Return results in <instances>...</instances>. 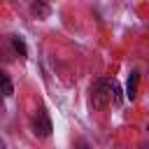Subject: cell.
I'll list each match as a JSON object with an SVG mask.
<instances>
[{"label": "cell", "instance_id": "obj_1", "mask_svg": "<svg viewBox=\"0 0 149 149\" xmlns=\"http://www.w3.org/2000/svg\"><path fill=\"white\" fill-rule=\"evenodd\" d=\"M109 100H114L116 105L121 102V91H119L116 81H112V79H98L91 86V105L95 109H102V107H107Z\"/></svg>", "mask_w": 149, "mask_h": 149}, {"label": "cell", "instance_id": "obj_2", "mask_svg": "<svg viewBox=\"0 0 149 149\" xmlns=\"http://www.w3.org/2000/svg\"><path fill=\"white\" fill-rule=\"evenodd\" d=\"M33 133L37 137H49L51 135V119H49L44 107H40L35 112V116H33Z\"/></svg>", "mask_w": 149, "mask_h": 149}, {"label": "cell", "instance_id": "obj_3", "mask_svg": "<svg viewBox=\"0 0 149 149\" xmlns=\"http://www.w3.org/2000/svg\"><path fill=\"white\" fill-rule=\"evenodd\" d=\"M9 44H12L14 54H19L21 58H26V56H28V49H26V42H23V37H21V35H12V37H9Z\"/></svg>", "mask_w": 149, "mask_h": 149}, {"label": "cell", "instance_id": "obj_4", "mask_svg": "<svg viewBox=\"0 0 149 149\" xmlns=\"http://www.w3.org/2000/svg\"><path fill=\"white\" fill-rule=\"evenodd\" d=\"M14 93V84H12V79H9V74L5 72V70H0V95H12Z\"/></svg>", "mask_w": 149, "mask_h": 149}, {"label": "cell", "instance_id": "obj_5", "mask_svg": "<svg viewBox=\"0 0 149 149\" xmlns=\"http://www.w3.org/2000/svg\"><path fill=\"white\" fill-rule=\"evenodd\" d=\"M137 81H140V72H130V77H128V84H126V95L133 100L135 95H137Z\"/></svg>", "mask_w": 149, "mask_h": 149}, {"label": "cell", "instance_id": "obj_6", "mask_svg": "<svg viewBox=\"0 0 149 149\" xmlns=\"http://www.w3.org/2000/svg\"><path fill=\"white\" fill-rule=\"evenodd\" d=\"M30 12H33L37 19H47L51 9H49V5H44V2H33V5H30Z\"/></svg>", "mask_w": 149, "mask_h": 149}, {"label": "cell", "instance_id": "obj_7", "mask_svg": "<svg viewBox=\"0 0 149 149\" xmlns=\"http://www.w3.org/2000/svg\"><path fill=\"white\" fill-rule=\"evenodd\" d=\"M77 149H88V147H86V144H84V142H81V144H79V147H77Z\"/></svg>", "mask_w": 149, "mask_h": 149}, {"label": "cell", "instance_id": "obj_8", "mask_svg": "<svg viewBox=\"0 0 149 149\" xmlns=\"http://www.w3.org/2000/svg\"><path fill=\"white\" fill-rule=\"evenodd\" d=\"M0 105H2V95H0Z\"/></svg>", "mask_w": 149, "mask_h": 149}]
</instances>
